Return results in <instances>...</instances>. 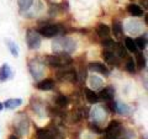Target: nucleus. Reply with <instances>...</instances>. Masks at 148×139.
<instances>
[{
  "instance_id": "1",
  "label": "nucleus",
  "mask_w": 148,
  "mask_h": 139,
  "mask_svg": "<svg viewBox=\"0 0 148 139\" xmlns=\"http://www.w3.org/2000/svg\"><path fill=\"white\" fill-rule=\"evenodd\" d=\"M52 49L56 54H71L75 52L77 42L71 37H61L56 38L52 43Z\"/></svg>"
},
{
  "instance_id": "2",
  "label": "nucleus",
  "mask_w": 148,
  "mask_h": 139,
  "mask_svg": "<svg viewBox=\"0 0 148 139\" xmlns=\"http://www.w3.org/2000/svg\"><path fill=\"white\" fill-rule=\"evenodd\" d=\"M45 62L51 68H66L72 63V59L67 54H48L46 55Z\"/></svg>"
},
{
  "instance_id": "3",
  "label": "nucleus",
  "mask_w": 148,
  "mask_h": 139,
  "mask_svg": "<svg viewBox=\"0 0 148 139\" xmlns=\"http://www.w3.org/2000/svg\"><path fill=\"white\" fill-rule=\"evenodd\" d=\"M29 70L35 80H40L45 75V63L38 58H34L29 62Z\"/></svg>"
},
{
  "instance_id": "4",
  "label": "nucleus",
  "mask_w": 148,
  "mask_h": 139,
  "mask_svg": "<svg viewBox=\"0 0 148 139\" xmlns=\"http://www.w3.org/2000/svg\"><path fill=\"white\" fill-rule=\"evenodd\" d=\"M14 129H15V133L20 137H24L29 134L30 131V121L27 118V116L21 114L18 116V118L16 119V122L14 123Z\"/></svg>"
},
{
  "instance_id": "5",
  "label": "nucleus",
  "mask_w": 148,
  "mask_h": 139,
  "mask_svg": "<svg viewBox=\"0 0 148 139\" xmlns=\"http://www.w3.org/2000/svg\"><path fill=\"white\" fill-rule=\"evenodd\" d=\"M26 43L31 50H36L41 47V36L34 29H29L26 32Z\"/></svg>"
},
{
  "instance_id": "6",
  "label": "nucleus",
  "mask_w": 148,
  "mask_h": 139,
  "mask_svg": "<svg viewBox=\"0 0 148 139\" xmlns=\"http://www.w3.org/2000/svg\"><path fill=\"white\" fill-rule=\"evenodd\" d=\"M125 131V128L122 127V124L119 121H111L108 127L105 128V136L111 137V138H117L121 139V136Z\"/></svg>"
},
{
  "instance_id": "7",
  "label": "nucleus",
  "mask_w": 148,
  "mask_h": 139,
  "mask_svg": "<svg viewBox=\"0 0 148 139\" xmlns=\"http://www.w3.org/2000/svg\"><path fill=\"white\" fill-rule=\"evenodd\" d=\"M37 32L40 33V36L42 37H47V38H52V37H56L59 32H61V26L59 25H52V24H47L41 26Z\"/></svg>"
},
{
  "instance_id": "8",
  "label": "nucleus",
  "mask_w": 148,
  "mask_h": 139,
  "mask_svg": "<svg viewBox=\"0 0 148 139\" xmlns=\"http://www.w3.org/2000/svg\"><path fill=\"white\" fill-rule=\"evenodd\" d=\"M89 116L92 119V122L99 124V123H103L106 119V111L103 106H95L94 108H91L89 111Z\"/></svg>"
},
{
  "instance_id": "9",
  "label": "nucleus",
  "mask_w": 148,
  "mask_h": 139,
  "mask_svg": "<svg viewBox=\"0 0 148 139\" xmlns=\"http://www.w3.org/2000/svg\"><path fill=\"white\" fill-rule=\"evenodd\" d=\"M57 79L61 81H68V82H75L78 79V74L74 69H61L57 72Z\"/></svg>"
},
{
  "instance_id": "10",
  "label": "nucleus",
  "mask_w": 148,
  "mask_h": 139,
  "mask_svg": "<svg viewBox=\"0 0 148 139\" xmlns=\"http://www.w3.org/2000/svg\"><path fill=\"white\" fill-rule=\"evenodd\" d=\"M123 30H126L130 35L136 36V35L140 33V32L143 31V24L138 20H130L125 24Z\"/></svg>"
},
{
  "instance_id": "11",
  "label": "nucleus",
  "mask_w": 148,
  "mask_h": 139,
  "mask_svg": "<svg viewBox=\"0 0 148 139\" xmlns=\"http://www.w3.org/2000/svg\"><path fill=\"white\" fill-rule=\"evenodd\" d=\"M101 57L104 58V61L110 64V65H114V67H117L119 65V63H120V59L119 57L116 55V53H114L112 50H110V49H105L101 52Z\"/></svg>"
},
{
  "instance_id": "12",
  "label": "nucleus",
  "mask_w": 148,
  "mask_h": 139,
  "mask_svg": "<svg viewBox=\"0 0 148 139\" xmlns=\"http://www.w3.org/2000/svg\"><path fill=\"white\" fill-rule=\"evenodd\" d=\"M99 99L108 102V101H111L114 100L115 97V89L112 86H106L104 89H100V92H99Z\"/></svg>"
},
{
  "instance_id": "13",
  "label": "nucleus",
  "mask_w": 148,
  "mask_h": 139,
  "mask_svg": "<svg viewBox=\"0 0 148 139\" xmlns=\"http://www.w3.org/2000/svg\"><path fill=\"white\" fill-rule=\"evenodd\" d=\"M14 76V73H12V69L10 68L9 64H3L1 67H0V82H5L8 80H10V79Z\"/></svg>"
},
{
  "instance_id": "14",
  "label": "nucleus",
  "mask_w": 148,
  "mask_h": 139,
  "mask_svg": "<svg viewBox=\"0 0 148 139\" xmlns=\"http://www.w3.org/2000/svg\"><path fill=\"white\" fill-rule=\"evenodd\" d=\"M89 70L94 72V73H99V74H103V75H109L110 70L108 69V67L104 65L103 63H99V62H92L89 64Z\"/></svg>"
},
{
  "instance_id": "15",
  "label": "nucleus",
  "mask_w": 148,
  "mask_h": 139,
  "mask_svg": "<svg viewBox=\"0 0 148 139\" xmlns=\"http://www.w3.org/2000/svg\"><path fill=\"white\" fill-rule=\"evenodd\" d=\"M36 139H59V137L57 133L49 131V129H38Z\"/></svg>"
},
{
  "instance_id": "16",
  "label": "nucleus",
  "mask_w": 148,
  "mask_h": 139,
  "mask_svg": "<svg viewBox=\"0 0 148 139\" xmlns=\"http://www.w3.org/2000/svg\"><path fill=\"white\" fill-rule=\"evenodd\" d=\"M37 89L41 90V91H51V90L54 89V81L52 79H43V80L38 81Z\"/></svg>"
},
{
  "instance_id": "17",
  "label": "nucleus",
  "mask_w": 148,
  "mask_h": 139,
  "mask_svg": "<svg viewBox=\"0 0 148 139\" xmlns=\"http://www.w3.org/2000/svg\"><path fill=\"white\" fill-rule=\"evenodd\" d=\"M89 85L91 89L100 90V89H103V86H104V80L98 75H91V76H89Z\"/></svg>"
},
{
  "instance_id": "18",
  "label": "nucleus",
  "mask_w": 148,
  "mask_h": 139,
  "mask_svg": "<svg viewBox=\"0 0 148 139\" xmlns=\"http://www.w3.org/2000/svg\"><path fill=\"white\" fill-rule=\"evenodd\" d=\"M126 10H127V12L130 14V15L133 16V17H140V16L143 15L142 7L140 5H137V4H133V3L130 4V5H127Z\"/></svg>"
},
{
  "instance_id": "19",
  "label": "nucleus",
  "mask_w": 148,
  "mask_h": 139,
  "mask_svg": "<svg viewBox=\"0 0 148 139\" xmlns=\"http://www.w3.org/2000/svg\"><path fill=\"white\" fill-rule=\"evenodd\" d=\"M96 33H98V36L100 37V38H106V37H109L110 36V27L108 25H105V24H99L98 26H96Z\"/></svg>"
},
{
  "instance_id": "20",
  "label": "nucleus",
  "mask_w": 148,
  "mask_h": 139,
  "mask_svg": "<svg viewBox=\"0 0 148 139\" xmlns=\"http://www.w3.org/2000/svg\"><path fill=\"white\" fill-rule=\"evenodd\" d=\"M116 112L121 116H130L132 112V108L125 102H116Z\"/></svg>"
},
{
  "instance_id": "21",
  "label": "nucleus",
  "mask_w": 148,
  "mask_h": 139,
  "mask_svg": "<svg viewBox=\"0 0 148 139\" xmlns=\"http://www.w3.org/2000/svg\"><path fill=\"white\" fill-rule=\"evenodd\" d=\"M112 32L115 37H117V38H120V37L122 36L123 33V25L122 22L120 20H114L112 21Z\"/></svg>"
},
{
  "instance_id": "22",
  "label": "nucleus",
  "mask_w": 148,
  "mask_h": 139,
  "mask_svg": "<svg viewBox=\"0 0 148 139\" xmlns=\"http://www.w3.org/2000/svg\"><path fill=\"white\" fill-rule=\"evenodd\" d=\"M85 96H86L88 102H90V104H98L100 101L98 94H96L94 90L89 89V87H86V89H85Z\"/></svg>"
},
{
  "instance_id": "23",
  "label": "nucleus",
  "mask_w": 148,
  "mask_h": 139,
  "mask_svg": "<svg viewBox=\"0 0 148 139\" xmlns=\"http://www.w3.org/2000/svg\"><path fill=\"white\" fill-rule=\"evenodd\" d=\"M22 105V100L21 99H9L6 100L5 102H4V107L8 108V110H14V108H16L18 107V106H21Z\"/></svg>"
},
{
  "instance_id": "24",
  "label": "nucleus",
  "mask_w": 148,
  "mask_h": 139,
  "mask_svg": "<svg viewBox=\"0 0 148 139\" xmlns=\"http://www.w3.org/2000/svg\"><path fill=\"white\" fill-rule=\"evenodd\" d=\"M125 41V47H126V49L128 50V52H132V53H137L138 49L136 47V43H135V40L131 38V37H125L123 38Z\"/></svg>"
},
{
  "instance_id": "25",
  "label": "nucleus",
  "mask_w": 148,
  "mask_h": 139,
  "mask_svg": "<svg viewBox=\"0 0 148 139\" xmlns=\"http://www.w3.org/2000/svg\"><path fill=\"white\" fill-rule=\"evenodd\" d=\"M5 44H6L8 49L10 50V53L14 55V57H18V46L14 42V41H11L10 38H6Z\"/></svg>"
},
{
  "instance_id": "26",
  "label": "nucleus",
  "mask_w": 148,
  "mask_h": 139,
  "mask_svg": "<svg viewBox=\"0 0 148 139\" xmlns=\"http://www.w3.org/2000/svg\"><path fill=\"white\" fill-rule=\"evenodd\" d=\"M135 43H136V47L138 50H143V49H146L147 47V33H145L143 36H140V37H137V38L135 40Z\"/></svg>"
},
{
  "instance_id": "27",
  "label": "nucleus",
  "mask_w": 148,
  "mask_h": 139,
  "mask_svg": "<svg viewBox=\"0 0 148 139\" xmlns=\"http://www.w3.org/2000/svg\"><path fill=\"white\" fill-rule=\"evenodd\" d=\"M17 5L21 11H27L34 5V0H17Z\"/></svg>"
},
{
  "instance_id": "28",
  "label": "nucleus",
  "mask_w": 148,
  "mask_h": 139,
  "mask_svg": "<svg viewBox=\"0 0 148 139\" xmlns=\"http://www.w3.org/2000/svg\"><path fill=\"white\" fill-rule=\"evenodd\" d=\"M136 68L138 69H145L146 68V57L143 55V53L141 52H137L136 53Z\"/></svg>"
},
{
  "instance_id": "29",
  "label": "nucleus",
  "mask_w": 148,
  "mask_h": 139,
  "mask_svg": "<svg viewBox=\"0 0 148 139\" xmlns=\"http://www.w3.org/2000/svg\"><path fill=\"white\" fill-rule=\"evenodd\" d=\"M115 53H116V55L119 58H123V57H126V54H127V49L125 46H122L121 43H116L115 44Z\"/></svg>"
},
{
  "instance_id": "30",
  "label": "nucleus",
  "mask_w": 148,
  "mask_h": 139,
  "mask_svg": "<svg viewBox=\"0 0 148 139\" xmlns=\"http://www.w3.org/2000/svg\"><path fill=\"white\" fill-rule=\"evenodd\" d=\"M68 102H69L68 97L64 96V95H58L57 99H56V104H57L59 107H66V106L68 105Z\"/></svg>"
},
{
  "instance_id": "31",
  "label": "nucleus",
  "mask_w": 148,
  "mask_h": 139,
  "mask_svg": "<svg viewBox=\"0 0 148 139\" xmlns=\"http://www.w3.org/2000/svg\"><path fill=\"white\" fill-rule=\"evenodd\" d=\"M126 70L128 72V73H131V74H133L136 72V62L133 61L132 58H128V61L126 62Z\"/></svg>"
},
{
  "instance_id": "32",
  "label": "nucleus",
  "mask_w": 148,
  "mask_h": 139,
  "mask_svg": "<svg viewBox=\"0 0 148 139\" xmlns=\"http://www.w3.org/2000/svg\"><path fill=\"white\" fill-rule=\"evenodd\" d=\"M103 46L106 48V49H111V48H114L115 47V44H116V42H115L114 40H111L109 38V37H106V38H103Z\"/></svg>"
},
{
  "instance_id": "33",
  "label": "nucleus",
  "mask_w": 148,
  "mask_h": 139,
  "mask_svg": "<svg viewBox=\"0 0 148 139\" xmlns=\"http://www.w3.org/2000/svg\"><path fill=\"white\" fill-rule=\"evenodd\" d=\"M89 129L91 132H94V133H96V134H101L103 133V129H101L98 124L96 123H94V122H91L90 124H89Z\"/></svg>"
},
{
  "instance_id": "34",
  "label": "nucleus",
  "mask_w": 148,
  "mask_h": 139,
  "mask_svg": "<svg viewBox=\"0 0 148 139\" xmlns=\"http://www.w3.org/2000/svg\"><path fill=\"white\" fill-rule=\"evenodd\" d=\"M9 139H18L16 136H10V137H9Z\"/></svg>"
},
{
  "instance_id": "35",
  "label": "nucleus",
  "mask_w": 148,
  "mask_h": 139,
  "mask_svg": "<svg viewBox=\"0 0 148 139\" xmlns=\"http://www.w3.org/2000/svg\"><path fill=\"white\" fill-rule=\"evenodd\" d=\"M3 108H4V106H3V104H1V102H0V111H1Z\"/></svg>"
}]
</instances>
